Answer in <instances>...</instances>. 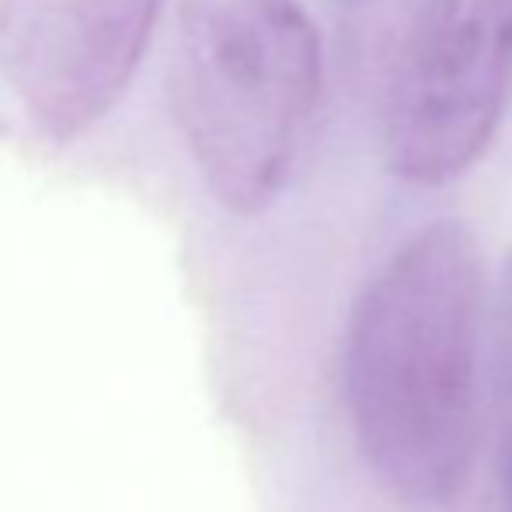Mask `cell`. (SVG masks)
<instances>
[{
	"instance_id": "2",
	"label": "cell",
	"mask_w": 512,
	"mask_h": 512,
	"mask_svg": "<svg viewBox=\"0 0 512 512\" xmlns=\"http://www.w3.org/2000/svg\"><path fill=\"white\" fill-rule=\"evenodd\" d=\"M321 35L300 0H182L171 102L206 189L265 213L290 185L321 102Z\"/></svg>"
},
{
	"instance_id": "1",
	"label": "cell",
	"mask_w": 512,
	"mask_h": 512,
	"mask_svg": "<svg viewBox=\"0 0 512 512\" xmlns=\"http://www.w3.org/2000/svg\"><path fill=\"white\" fill-rule=\"evenodd\" d=\"M485 258L436 220L373 272L345 335V398L366 467L415 506L464 488L481 439Z\"/></svg>"
},
{
	"instance_id": "3",
	"label": "cell",
	"mask_w": 512,
	"mask_h": 512,
	"mask_svg": "<svg viewBox=\"0 0 512 512\" xmlns=\"http://www.w3.org/2000/svg\"><path fill=\"white\" fill-rule=\"evenodd\" d=\"M512 95V0H432L380 102L387 164L446 185L492 147Z\"/></svg>"
},
{
	"instance_id": "5",
	"label": "cell",
	"mask_w": 512,
	"mask_h": 512,
	"mask_svg": "<svg viewBox=\"0 0 512 512\" xmlns=\"http://www.w3.org/2000/svg\"><path fill=\"white\" fill-rule=\"evenodd\" d=\"M432 0H335V35L345 77L380 108Z\"/></svg>"
},
{
	"instance_id": "6",
	"label": "cell",
	"mask_w": 512,
	"mask_h": 512,
	"mask_svg": "<svg viewBox=\"0 0 512 512\" xmlns=\"http://www.w3.org/2000/svg\"><path fill=\"white\" fill-rule=\"evenodd\" d=\"M492 415L502 506L512 512V258L492 293Z\"/></svg>"
},
{
	"instance_id": "4",
	"label": "cell",
	"mask_w": 512,
	"mask_h": 512,
	"mask_svg": "<svg viewBox=\"0 0 512 512\" xmlns=\"http://www.w3.org/2000/svg\"><path fill=\"white\" fill-rule=\"evenodd\" d=\"M164 0H0V74L46 140L95 129L126 95Z\"/></svg>"
}]
</instances>
